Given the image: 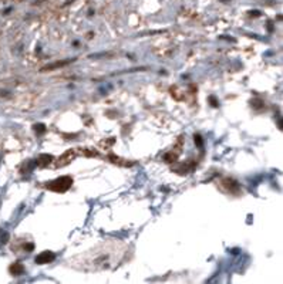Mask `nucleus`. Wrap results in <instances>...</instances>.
Listing matches in <instances>:
<instances>
[{
    "instance_id": "1",
    "label": "nucleus",
    "mask_w": 283,
    "mask_h": 284,
    "mask_svg": "<svg viewBox=\"0 0 283 284\" xmlns=\"http://www.w3.org/2000/svg\"><path fill=\"white\" fill-rule=\"evenodd\" d=\"M63 183H71V178H67V176H63V178L57 179L54 182H51V185H49L50 189L56 190V192H63L65 189H68L67 186H63Z\"/></svg>"
},
{
    "instance_id": "3",
    "label": "nucleus",
    "mask_w": 283,
    "mask_h": 284,
    "mask_svg": "<svg viewBox=\"0 0 283 284\" xmlns=\"http://www.w3.org/2000/svg\"><path fill=\"white\" fill-rule=\"evenodd\" d=\"M10 271L13 273V274H16V276H19L22 271H23V266L20 264V263H16V264H13L11 267H10Z\"/></svg>"
},
{
    "instance_id": "2",
    "label": "nucleus",
    "mask_w": 283,
    "mask_h": 284,
    "mask_svg": "<svg viewBox=\"0 0 283 284\" xmlns=\"http://www.w3.org/2000/svg\"><path fill=\"white\" fill-rule=\"evenodd\" d=\"M54 254L51 252H43L41 254H39L37 257H36V263H39V264H44V263H50V261H53L54 260Z\"/></svg>"
}]
</instances>
